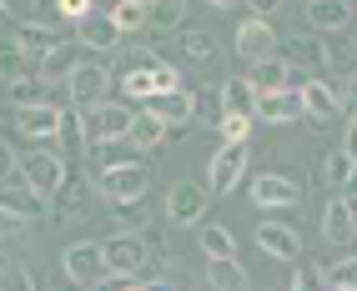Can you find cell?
Wrapping results in <instances>:
<instances>
[{
    "instance_id": "obj_1",
    "label": "cell",
    "mask_w": 357,
    "mask_h": 291,
    "mask_svg": "<svg viewBox=\"0 0 357 291\" xmlns=\"http://www.w3.org/2000/svg\"><path fill=\"white\" fill-rule=\"evenodd\" d=\"M96 191L106 201H136V196H146V191H151V166L141 156L101 166V171H96Z\"/></svg>"
},
{
    "instance_id": "obj_2",
    "label": "cell",
    "mask_w": 357,
    "mask_h": 291,
    "mask_svg": "<svg viewBox=\"0 0 357 291\" xmlns=\"http://www.w3.org/2000/svg\"><path fill=\"white\" fill-rule=\"evenodd\" d=\"M131 116H136V101H96V106H81V126H86V146H101V141H116V136H131Z\"/></svg>"
},
{
    "instance_id": "obj_3",
    "label": "cell",
    "mask_w": 357,
    "mask_h": 291,
    "mask_svg": "<svg viewBox=\"0 0 357 291\" xmlns=\"http://www.w3.org/2000/svg\"><path fill=\"white\" fill-rule=\"evenodd\" d=\"M247 176V141H222V151H211L206 161V186L211 196H231Z\"/></svg>"
},
{
    "instance_id": "obj_4",
    "label": "cell",
    "mask_w": 357,
    "mask_h": 291,
    "mask_svg": "<svg viewBox=\"0 0 357 291\" xmlns=\"http://www.w3.org/2000/svg\"><path fill=\"white\" fill-rule=\"evenodd\" d=\"M20 176H26L40 196H56V191L66 186V151H26L20 156Z\"/></svg>"
},
{
    "instance_id": "obj_5",
    "label": "cell",
    "mask_w": 357,
    "mask_h": 291,
    "mask_svg": "<svg viewBox=\"0 0 357 291\" xmlns=\"http://www.w3.org/2000/svg\"><path fill=\"white\" fill-rule=\"evenodd\" d=\"M277 51H282V40H277V31H272V20L252 10L242 26H236V56H242L247 65H257V61H267V56H277Z\"/></svg>"
},
{
    "instance_id": "obj_6",
    "label": "cell",
    "mask_w": 357,
    "mask_h": 291,
    "mask_svg": "<svg viewBox=\"0 0 357 291\" xmlns=\"http://www.w3.org/2000/svg\"><path fill=\"white\" fill-rule=\"evenodd\" d=\"M106 251V272H146L151 246H146V231H116L111 241H101Z\"/></svg>"
},
{
    "instance_id": "obj_7",
    "label": "cell",
    "mask_w": 357,
    "mask_h": 291,
    "mask_svg": "<svg viewBox=\"0 0 357 291\" xmlns=\"http://www.w3.org/2000/svg\"><path fill=\"white\" fill-rule=\"evenodd\" d=\"M252 201L257 206H267V211H292L302 201V181L292 171H261L252 181Z\"/></svg>"
},
{
    "instance_id": "obj_8",
    "label": "cell",
    "mask_w": 357,
    "mask_h": 291,
    "mask_svg": "<svg viewBox=\"0 0 357 291\" xmlns=\"http://www.w3.org/2000/svg\"><path fill=\"white\" fill-rule=\"evenodd\" d=\"M111 70L116 65H101V61H81L76 70H70V106H96L111 95Z\"/></svg>"
},
{
    "instance_id": "obj_9",
    "label": "cell",
    "mask_w": 357,
    "mask_h": 291,
    "mask_svg": "<svg viewBox=\"0 0 357 291\" xmlns=\"http://www.w3.org/2000/svg\"><path fill=\"white\" fill-rule=\"evenodd\" d=\"M206 196H211V191H202L197 181H176L172 191H166V221H172V226H202Z\"/></svg>"
},
{
    "instance_id": "obj_10",
    "label": "cell",
    "mask_w": 357,
    "mask_h": 291,
    "mask_svg": "<svg viewBox=\"0 0 357 291\" xmlns=\"http://www.w3.org/2000/svg\"><path fill=\"white\" fill-rule=\"evenodd\" d=\"M61 272L76 281V286H96V281L106 276V251L96 246V241H76V246H66Z\"/></svg>"
},
{
    "instance_id": "obj_11",
    "label": "cell",
    "mask_w": 357,
    "mask_h": 291,
    "mask_svg": "<svg viewBox=\"0 0 357 291\" xmlns=\"http://www.w3.org/2000/svg\"><path fill=\"white\" fill-rule=\"evenodd\" d=\"M297 116H302V91L297 86L257 91V120H267V126H292Z\"/></svg>"
},
{
    "instance_id": "obj_12",
    "label": "cell",
    "mask_w": 357,
    "mask_h": 291,
    "mask_svg": "<svg viewBox=\"0 0 357 291\" xmlns=\"http://www.w3.org/2000/svg\"><path fill=\"white\" fill-rule=\"evenodd\" d=\"M45 201H51V196H40V191H36L26 176H10V181H0V206H6V211H15L26 226H36L40 216H45Z\"/></svg>"
},
{
    "instance_id": "obj_13",
    "label": "cell",
    "mask_w": 357,
    "mask_h": 291,
    "mask_svg": "<svg viewBox=\"0 0 357 291\" xmlns=\"http://www.w3.org/2000/svg\"><path fill=\"white\" fill-rule=\"evenodd\" d=\"M61 116H66V106H56V101L20 106V111H15V131L26 136V141H56V131H61Z\"/></svg>"
},
{
    "instance_id": "obj_14",
    "label": "cell",
    "mask_w": 357,
    "mask_h": 291,
    "mask_svg": "<svg viewBox=\"0 0 357 291\" xmlns=\"http://www.w3.org/2000/svg\"><path fill=\"white\" fill-rule=\"evenodd\" d=\"M357 236V201L347 196H332L322 206V241H332V246H347V241Z\"/></svg>"
},
{
    "instance_id": "obj_15",
    "label": "cell",
    "mask_w": 357,
    "mask_h": 291,
    "mask_svg": "<svg viewBox=\"0 0 357 291\" xmlns=\"http://www.w3.org/2000/svg\"><path fill=\"white\" fill-rule=\"evenodd\" d=\"M76 40L86 45V51H121L126 31L116 26V15H101V10H91L86 20H76Z\"/></svg>"
},
{
    "instance_id": "obj_16",
    "label": "cell",
    "mask_w": 357,
    "mask_h": 291,
    "mask_svg": "<svg viewBox=\"0 0 357 291\" xmlns=\"http://www.w3.org/2000/svg\"><path fill=\"white\" fill-rule=\"evenodd\" d=\"M282 61H287V65H297V70H332L322 31H312V36H292V40H282Z\"/></svg>"
},
{
    "instance_id": "obj_17",
    "label": "cell",
    "mask_w": 357,
    "mask_h": 291,
    "mask_svg": "<svg viewBox=\"0 0 357 291\" xmlns=\"http://www.w3.org/2000/svg\"><path fill=\"white\" fill-rule=\"evenodd\" d=\"M297 91H302V116L317 120V126H332V116L342 111V95L332 91L327 81H307V86H297Z\"/></svg>"
},
{
    "instance_id": "obj_18",
    "label": "cell",
    "mask_w": 357,
    "mask_h": 291,
    "mask_svg": "<svg viewBox=\"0 0 357 291\" xmlns=\"http://www.w3.org/2000/svg\"><path fill=\"white\" fill-rule=\"evenodd\" d=\"M86 211H91V181L66 176V186L51 196V216H56V221H81Z\"/></svg>"
},
{
    "instance_id": "obj_19",
    "label": "cell",
    "mask_w": 357,
    "mask_h": 291,
    "mask_svg": "<svg viewBox=\"0 0 357 291\" xmlns=\"http://www.w3.org/2000/svg\"><path fill=\"white\" fill-rule=\"evenodd\" d=\"M141 106H151L166 126H192L197 120V95L192 91H161V95H151V101H141Z\"/></svg>"
},
{
    "instance_id": "obj_20",
    "label": "cell",
    "mask_w": 357,
    "mask_h": 291,
    "mask_svg": "<svg viewBox=\"0 0 357 291\" xmlns=\"http://www.w3.org/2000/svg\"><path fill=\"white\" fill-rule=\"evenodd\" d=\"M86 61V45L81 40H56L51 51L40 56V76L45 81H70V70Z\"/></svg>"
},
{
    "instance_id": "obj_21",
    "label": "cell",
    "mask_w": 357,
    "mask_h": 291,
    "mask_svg": "<svg viewBox=\"0 0 357 291\" xmlns=\"http://www.w3.org/2000/svg\"><path fill=\"white\" fill-rule=\"evenodd\" d=\"M257 246L267 251V256H277V261H292V256L302 251V236H297L287 221H261V226H257Z\"/></svg>"
},
{
    "instance_id": "obj_22",
    "label": "cell",
    "mask_w": 357,
    "mask_h": 291,
    "mask_svg": "<svg viewBox=\"0 0 357 291\" xmlns=\"http://www.w3.org/2000/svg\"><path fill=\"white\" fill-rule=\"evenodd\" d=\"M166 136H172V126L151 106H136V116H131V146L136 151H156V146H166Z\"/></svg>"
},
{
    "instance_id": "obj_23",
    "label": "cell",
    "mask_w": 357,
    "mask_h": 291,
    "mask_svg": "<svg viewBox=\"0 0 357 291\" xmlns=\"http://www.w3.org/2000/svg\"><path fill=\"white\" fill-rule=\"evenodd\" d=\"M20 76H40V56H31L15 36L0 40V81H20Z\"/></svg>"
},
{
    "instance_id": "obj_24",
    "label": "cell",
    "mask_w": 357,
    "mask_h": 291,
    "mask_svg": "<svg viewBox=\"0 0 357 291\" xmlns=\"http://www.w3.org/2000/svg\"><path fill=\"white\" fill-rule=\"evenodd\" d=\"M307 26L312 31H347L352 26V6L347 0H307Z\"/></svg>"
},
{
    "instance_id": "obj_25",
    "label": "cell",
    "mask_w": 357,
    "mask_h": 291,
    "mask_svg": "<svg viewBox=\"0 0 357 291\" xmlns=\"http://www.w3.org/2000/svg\"><path fill=\"white\" fill-rule=\"evenodd\" d=\"M352 166H357V156L347 151V146H337V151H322V161H317V181H322L327 191H342V186L352 181Z\"/></svg>"
},
{
    "instance_id": "obj_26",
    "label": "cell",
    "mask_w": 357,
    "mask_h": 291,
    "mask_svg": "<svg viewBox=\"0 0 357 291\" xmlns=\"http://www.w3.org/2000/svg\"><path fill=\"white\" fill-rule=\"evenodd\" d=\"M206 286H222V291H247L252 276L242 272L236 256H206Z\"/></svg>"
},
{
    "instance_id": "obj_27",
    "label": "cell",
    "mask_w": 357,
    "mask_h": 291,
    "mask_svg": "<svg viewBox=\"0 0 357 291\" xmlns=\"http://www.w3.org/2000/svg\"><path fill=\"white\" fill-rule=\"evenodd\" d=\"M10 31H15V40H20V45H26V51H31V56H45V51H51V45L61 40V36H56L51 26H45V15H36V20H15V26H10Z\"/></svg>"
},
{
    "instance_id": "obj_28",
    "label": "cell",
    "mask_w": 357,
    "mask_h": 291,
    "mask_svg": "<svg viewBox=\"0 0 357 291\" xmlns=\"http://www.w3.org/2000/svg\"><path fill=\"white\" fill-rule=\"evenodd\" d=\"M317 281L332 286V291H357V256H342V261H317Z\"/></svg>"
},
{
    "instance_id": "obj_29",
    "label": "cell",
    "mask_w": 357,
    "mask_h": 291,
    "mask_svg": "<svg viewBox=\"0 0 357 291\" xmlns=\"http://www.w3.org/2000/svg\"><path fill=\"white\" fill-rule=\"evenodd\" d=\"M222 106L227 111H242V116H257V86H252V76H231L222 86Z\"/></svg>"
},
{
    "instance_id": "obj_30",
    "label": "cell",
    "mask_w": 357,
    "mask_h": 291,
    "mask_svg": "<svg viewBox=\"0 0 357 291\" xmlns=\"http://www.w3.org/2000/svg\"><path fill=\"white\" fill-rule=\"evenodd\" d=\"M6 101H15V106L51 101V81H45V76H20V81H6Z\"/></svg>"
},
{
    "instance_id": "obj_31",
    "label": "cell",
    "mask_w": 357,
    "mask_h": 291,
    "mask_svg": "<svg viewBox=\"0 0 357 291\" xmlns=\"http://www.w3.org/2000/svg\"><path fill=\"white\" fill-rule=\"evenodd\" d=\"M181 56H186V61H197V65H206V70L222 61L217 40H211L206 31H181Z\"/></svg>"
},
{
    "instance_id": "obj_32",
    "label": "cell",
    "mask_w": 357,
    "mask_h": 291,
    "mask_svg": "<svg viewBox=\"0 0 357 291\" xmlns=\"http://www.w3.org/2000/svg\"><path fill=\"white\" fill-rule=\"evenodd\" d=\"M56 146H61L66 156H81V151H86V126H81V106L61 116V131H56Z\"/></svg>"
},
{
    "instance_id": "obj_33",
    "label": "cell",
    "mask_w": 357,
    "mask_h": 291,
    "mask_svg": "<svg viewBox=\"0 0 357 291\" xmlns=\"http://www.w3.org/2000/svg\"><path fill=\"white\" fill-rule=\"evenodd\" d=\"M287 61H282V56H267V61H257L252 65V86L257 91H272V86H287Z\"/></svg>"
},
{
    "instance_id": "obj_34",
    "label": "cell",
    "mask_w": 357,
    "mask_h": 291,
    "mask_svg": "<svg viewBox=\"0 0 357 291\" xmlns=\"http://www.w3.org/2000/svg\"><path fill=\"white\" fill-rule=\"evenodd\" d=\"M111 206H116V226H121V231H146V226H151L146 196H136V201H111Z\"/></svg>"
},
{
    "instance_id": "obj_35",
    "label": "cell",
    "mask_w": 357,
    "mask_h": 291,
    "mask_svg": "<svg viewBox=\"0 0 357 291\" xmlns=\"http://www.w3.org/2000/svg\"><path fill=\"white\" fill-rule=\"evenodd\" d=\"M322 40H327V61H332V65H352V61H357L352 31H322Z\"/></svg>"
},
{
    "instance_id": "obj_36",
    "label": "cell",
    "mask_w": 357,
    "mask_h": 291,
    "mask_svg": "<svg viewBox=\"0 0 357 291\" xmlns=\"http://www.w3.org/2000/svg\"><path fill=\"white\" fill-rule=\"evenodd\" d=\"M197 241H202V251H206V256H236V236H231L227 226H202Z\"/></svg>"
},
{
    "instance_id": "obj_37",
    "label": "cell",
    "mask_w": 357,
    "mask_h": 291,
    "mask_svg": "<svg viewBox=\"0 0 357 291\" xmlns=\"http://www.w3.org/2000/svg\"><path fill=\"white\" fill-rule=\"evenodd\" d=\"M186 20V0H151V31H176Z\"/></svg>"
},
{
    "instance_id": "obj_38",
    "label": "cell",
    "mask_w": 357,
    "mask_h": 291,
    "mask_svg": "<svg viewBox=\"0 0 357 291\" xmlns=\"http://www.w3.org/2000/svg\"><path fill=\"white\" fill-rule=\"evenodd\" d=\"M116 26L121 31H141V26H151V6H141V0H116Z\"/></svg>"
},
{
    "instance_id": "obj_39",
    "label": "cell",
    "mask_w": 357,
    "mask_h": 291,
    "mask_svg": "<svg viewBox=\"0 0 357 291\" xmlns=\"http://www.w3.org/2000/svg\"><path fill=\"white\" fill-rule=\"evenodd\" d=\"M151 65H161V56L151 51V45H131V51H121V76H131V70H151Z\"/></svg>"
},
{
    "instance_id": "obj_40",
    "label": "cell",
    "mask_w": 357,
    "mask_h": 291,
    "mask_svg": "<svg viewBox=\"0 0 357 291\" xmlns=\"http://www.w3.org/2000/svg\"><path fill=\"white\" fill-rule=\"evenodd\" d=\"M217 136H222V141H247V136H252V116L227 111V116L217 120Z\"/></svg>"
},
{
    "instance_id": "obj_41",
    "label": "cell",
    "mask_w": 357,
    "mask_h": 291,
    "mask_svg": "<svg viewBox=\"0 0 357 291\" xmlns=\"http://www.w3.org/2000/svg\"><path fill=\"white\" fill-rule=\"evenodd\" d=\"M222 116H227V106H222V91H197V120L217 126Z\"/></svg>"
},
{
    "instance_id": "obj_42",
    "label": "cell",
    "mask_w": 357,
    "mask_h": 291,
    "mask_svg": "<svg viewBox=\"0 0 357 291\" xmlns=\"http://www.w3.org/2000/svg\"><path fill=\"white\" fill-rule=\"evenodd\" d=\"M36 276L26 272V266H0V291H31Z\"/></svg>"
},
{
    "instance_id": "obj_43",
    "label": "cell",
    "mask_w": 357,
    "mask_h": 291,
    "mask_svg": "<svg viewBox=\"0 0 357 291\" xmlns=\"http://www.w3.org/2000/svg\"><path fill=\"white\" fill-rule=\"evenodd\" d=\"M151 86H156V95H161V91H181V70H172V65L161 61V65L151 70Z\"/></svg>"
},
{
    "instance_id": "obj_44",
    "label": "cell",
    "mask_w": 357,
    "mask_h": 291,
    "mask_svg": "<svg viewBox=\"0 0 357 291\" xmlns=\"http://www.w3.org/2000/svg\"><path fill=\"white\" fill-rule=\"evenodd\" d=\"M56 15L76 26V20H86V15H91V0H56Z\"/></svg>"
},
{
    "instance_id": "obj_45",
    "label": "cell",
    "mask_w": 357,
    "mask_h": 291,
    "mask_svg": "<svg viewBox=\"0 0 357 291\" xmlns=\"http://www.w3.org/2000/svg\"><path fill=\"white\" fill-rule=\"evenodd\" d=\"M10 176H20V156L0 141V181H10Z\"/></svg>"
},
{
    "instance_id": "obj_46",
    "label": "cell",
    "mask_w": 357,
    "mask_h": 291,
    "mask_svg": "<svg viewBox=\"0 0 357 291\" xmlns=\"http://www.w3.org/2000/svg\"><path fill=\"white\" fill-rule=\"evenodd\" d=\"M20 231H26V221H20L15 211H6V206H0V241H6V236H20Z\"/></svg>"
},
{
    "instance_id": "obj_47",
    "label": "cell",
    "mask_w": 357,
    "mask_h": 291,
    "mask_svg": "<svg viewBox=\"0 0 357 291\" xmlns=\"http://www.w3.org/2000/svg\"><path fill=\"white\" fill-rule=\"evenodd\" d=\"M337 95H342V111H357V70L342 81V91H337Z\"/></svg>"
},
{
    "instance_id": "obj_48",
    "label": "cell",
    "mask_w": 357,
    "mask_h": 291,
    "mask_svg": "<svg viewBox=\"0 0 357 291\" xmlns=\"http://www.w3.org/2000/svg\"><path fill=\"white\" fill-rule=\"evenodd\" d=\"M292 286H322V281H317V266H307V272H292Z\"/></svg>"
},
{
    "instance_id": "obj_49",
    "label": "cell",
    "mask_w": 357,
    "mask_h": 291,
    "mask_svg": "<svg viewBox=\"0 0 357 291\" xmlns=\"http://www.w3.org/2000/svg\"><path fill=\"white\" fill-rule=\"evenodd\" d=\"M342 146L357 156V111H352V120H347V136H342Z\"/></svg>"
},
{
    "instance_id": "obj_50",
    "label": "cell",
    "mask_w": 357,
    "mask_h": 291,
    "mask_svg": "<svg viewBox=\"0 0 357 291\" xmlns=\"http://www.w3.org/2000/svg\"><path fill=\"white\" fill-rule=\"evenodd\" d=\"M247 6H252V10H257V15H272V10H277V6H282V0H247Z\"/></svg>"
},
{
    "instance_id": "obj_51",
    "label": "cell",
    "mask_w": 357,
    "mask_h": 291,
    "mask_svg": "<svg viewBox=\"0 0 357 291\" xmlns=\"http://www.w3.org/2000/svg\"><path fill=\"white\" fill-rule=\"evenodd\" d=\"M36 6V15H56V0H31Z\"/></svg>"
},
{
    "instance_id": "obj_52",
    "label": "cell",
    "mask_w": 357,
    "mask_h": 291,
    "mask_svg": "<svg viewBox=\"0 0 357 291\" xmlns=\"http://www.w3.org/2000/svg\"><path fill=\"white\" fill-rule=\"evenodd\" d=\"M206 6H217V10H236L242 0H206Z\"/></svg>"
},
{
    "instance_id": "obj_53",
    "label": "cell",
    "mask_w": 357,
    "mask_h": 291,
    "mask_svg": "<svg viewBox=\"0 0 357 291\" xmlns=\"http://www.w3.org/2000/svg\"><path fill=\"white\" fill-rule=\"evenodd\" d=\"M342 191H347V196H352V201H357V166H352V181H347V186H342Z\"/></svg>"
},
{
    "instance_id": "obj_54",
    "label": "cell",
    "mask_w": 357,
    "mask_h": 291,
    "mask_svg": "<svg viewBox=\"0 0 357 291\" xmlns=\"http://www.w3.org/2000/svg\"><path fill=\"white\" fill-rule=\"evenodd\" d=\"M0 15H10V0H0Z\"/></svg>"
},
{
    "instance_id": "obj_55",
    "label": "cell",
    "mask_w": 357,
    "mask_h": 291,
    "mask_svg": "<svg viewBox=\"0 0 357 291\" xmlns=\"http://www.w3.org/2000/svg\"><path fill=\"white\" fill-rule=\"evenodd\" d=\"M141 6H151V0H141Z\"/></svg>"
}]
</instances>
